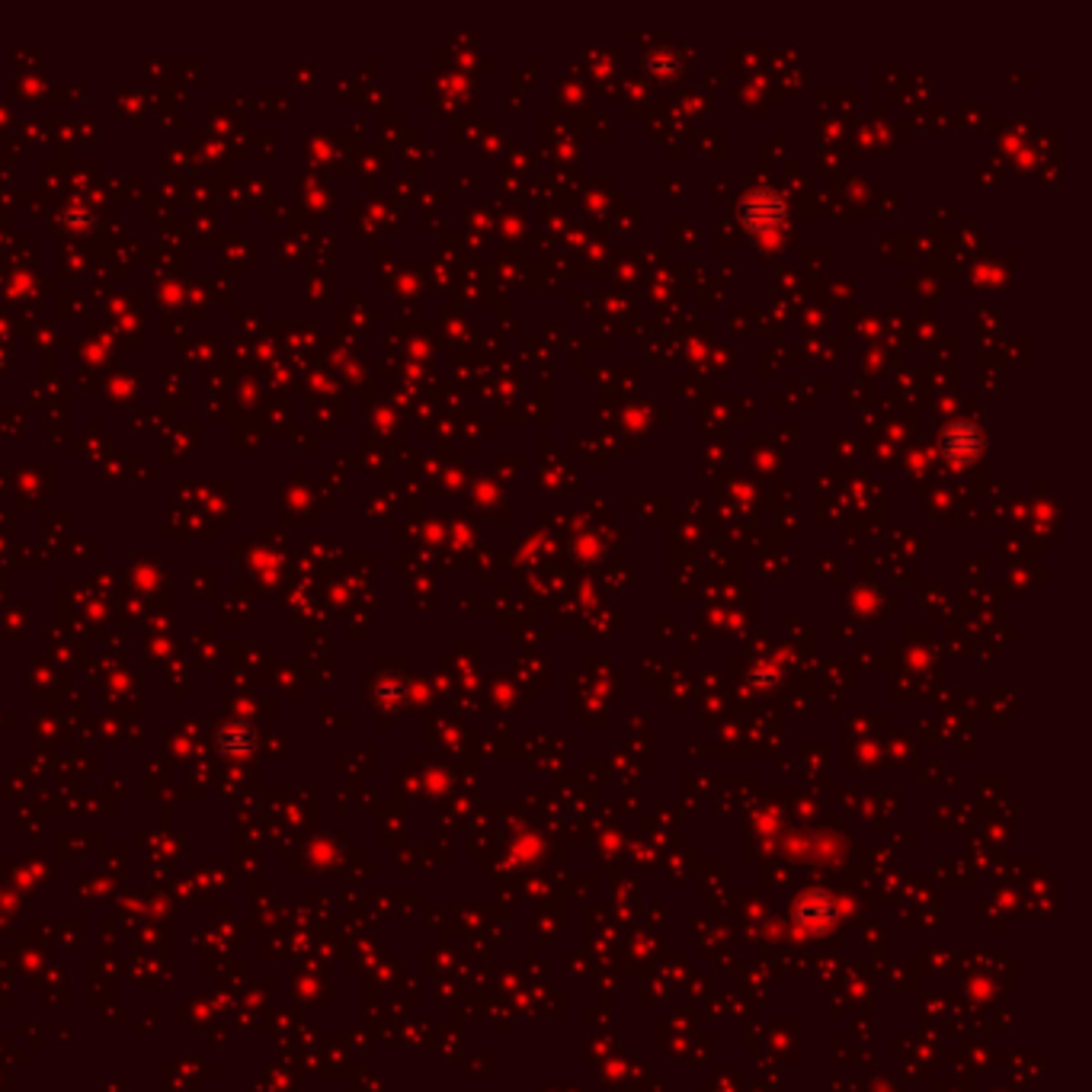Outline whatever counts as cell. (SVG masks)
<instances>
[{
    "label": "cell",
    "mask_w": 1092,
    "mask_h": 1092,
    "mask_svg": "<svg viewBox=\"0 0 1092 1092\" xmlns=\"http://www.w3.org/2000/svg\"><path fill=\"white\" fill-rule=\"evenodd\" d=\"M980 446H983V439H980V433L971 427V423H955V427H948L945 436H942L945 455L955 458L958 465H961V462H971V458H977Z\"/></svg>",
    "instance_id": "cell-1"
}]
</instances>
